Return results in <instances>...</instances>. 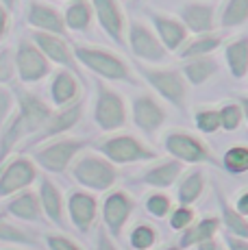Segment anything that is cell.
<instances>
[{
	"label": "cell",
	"instance_id": "49",
	"mask_svg": "<svg viewBox=\"0 0 248 250\" xmlns=\"http://www.w3.org/2000/svg\"><path fill=\"white\" fill-rule=\"evenodd\" d=\"M0 4H2L7 11H13V9L18 7V0H0Z\"/></svg>",
	"mask_w": 248,
	"mask_h": 250
},
{
	"label": "cell",
	"instance_id": "35",
	"mask_svg": "<svg viewBox=\"0 0 248 250\" xmlns=\"http://www.w3.org/2000/svg\"><path fill=\"white\" fill-rule=\"evenodd\" d=\"M194 124L200 133L205 135H211V133L220 131V113L213 107H200L194 113Z\"/></svg>",
	"mask_w": 248,
	"mask_h": 250
},
{
	"label": "cell",
	"instance_id": "18",
	"mask_svg": "<svg viewBox=\"0 0 248 250\" xmlns=\"http://www.w3.org/2000/svg\"><path fill=\"white\" fill-rule=\"evenodd\" d=\"M81 115H83V100L65 104V107H61V111L50 113L48 122L41 126L37 139L41 142V139H48V137H55V135H61V133L70 131V128H74L76 124L81 122Z\"/></svg>",
	"mask_w": 248,
	"mask_h": 250
},
{
	"label": "cell",
	"instance_id": "11",
	"mask_svg": "<svg viewBox=\"0 0 248 250\" xmlns=\"http://www.w3.org/2000/svg\"><path fill=\"white\" fill-rule=\"evenodd\" d=\"M16 68L20 72V79L24 83H37L44 76L50 74V63L46 55L37 48V44L22 40L16 50Z\"/></svg>",
	"mask_w": 248,
	"mask_h": 250
},
{
	"label": "cell",
	"instance_id": "47",
	"mask_svg": "<svg viewBox=\"0 0 248 250\" xmlns=\"http://www.w3.org/2000/svg\"><path fill=\"white\" fill-rule=\"evenodd\" d=\"M7 26H9V16H7V9L0 4V40L4 37V33H7Z\"/></svg>",
	"mask_w": 248,
	"mask_h": 250
},
{
	"label": "cell",
	"instance_id": "42",
	"mask_svg": "<svg viewBox=\"0 0 248 250\" xmlns=\"http://www.w3.org/2000/svg\"><path fill=\"white\" fill-rule=\"evenodd\" d=\"M9 111H11V94L0 85V124L7 120Z\"/></svg>",
	"mask_w": 248,
	"mask_h": 250
},
{
	"label": "cell",
	"instance_id": "40",
	"mask_svg": "<svg viewBox=\"0 0 248 250\" xmlns=\"http://www.w3.org/2000/svg\"><path fill=\"white\" fill-rule=\"evenodd\" d=\"M0 239L2 242H18V244H28L26 235L22 233V230L9 227L7 222H0Z\"/></svg>",
	"mask_w": 248,
	"mask_h": 250
},
{
	"label": "cell",
	"instance_id": "20",
	"mask_svg": "<svg viewBox=\"0 0 248 250\" xmlns=\"http://www.w3.org/2000/svg\"><path fill=\"white\" fill-rule=\"evenodd\" d=\"M218 70H220V65H218V59L213 55L183 59V65H181V72H183L187 85H194V87H200L209 79H213L218 74Z\"/></svg>",
	"mask_w": 248,
	"mask_h": 250
},
{
	"label": "cell",
	"instance_id": "44",
	"mask_svg": "<svg viewBox=\"0 0 248 250\" xmlns=\"http://www.w3.org/2000/svg\"><path fill=\"white\" fill-rule=\"evenodd\" d=\"M96 250H118L116 244L109 239V235L104 233V230H100L98 233V242H96Z\"/></svg>",
	"mask_w": 248,
	"mask_h": 250
},
{
	"label": "cell",
	"instance_id": "51",
	"mask_svg": "<svg viewBox=\"0 0 248 250\" xmlns=\"http://www.w3.org/2000/svg\"><path fill=\"white\" fill-rule=\"evenodd\" d=\"M135 2H142V0H135Z\"/></svg>",
	"mask_w": 248,
	"mask_h": 250
},
{
	"label": "cell",
	"instance_id": "50",
	"mask_svg": "<svg viewBox=\"0 0 248 250\" xmlns=\"http://www.w3.org/2000/svg\"><path fill=\"white\" fill-rule=\"evenodd\" d=\"M164 250H183L181 246H168V248H164Z\"/></svg>",
	"mask_w": 248,
	"mask_h": 250
},
{
	"label": "cell",
	"instance_id": "1",
	"mask_svg": "<svg viewBox=\"0 0 248 250\" xmlns=\"http://www.w3.org/2000/svg\"><path fill=\"white\" fill-rule=\"evenodd\" d=\"M74 57L81 65H85L89 72L98 74L100 79L107 81H122V83H133L137 85V79L133 76V70L120 55L107 50L100 46H85L79 44L72 48Z\"/></svg>",
	"mask_w": 248,
	"mask_h": 250
},
{
	"label": "cell",
	"instance_id": "6",
	"mask_svg": "<svg viewBox=\"0 0 248 250\" xmlns=\"http://www.w3.org/2000/svg\"><path fill=\"white\" fill-rule=\"evenodd\" d=\"M164 148L170 157L179 159L181 163H216V157L211 155L209 146L200 137H196L189 131H168L164 135Z\"/></svg>",
	"mask_w": 248,
	"mask_h": 250
},
{
	"label": "cell",
	"instance_id": "29",
	"mask_svg": "<svg viewBox=\"0 0 248 250\" xmlns=\"http://www.w3.org/2000/svg\"><path fill=\"white\" fill-rule=\"evenodd\" d=\"M205 174L203 170H192L187 174H181V181L176 185V200L179 205H194L205 191Z\"/></svg>",
	"mask_w": 248,
	"mask_h": 250
},
{
	"label": "cell",
	"instance_id": "19",
	"mask_svg": "<svg viewBox=\"0 0 248 250\" xmlns=\"http://www.w3.org/2000/svg\"><path fill=\"white\" fill-rule=\"evenodd\" d=\"M50 107L33 94H20V118L26 126V133H40L41 126L48 122Z\"/></svg>",
	"mask_w": 248,
	"mask_h": 250
},
{
	"label": "cell",
	"instance_id": "23",
	"mask_svg": "<svg viewBox=\"0 0 248 250\" xmlns=\"http://www.w3.org/2000/svg\"><path fill=\"white\" fill-rule=\"evenodd\" d=\"M224 44V35L216 31H209V33H200V35L187 37L185 44L176 50V55L181 59H192V57H203V55H213Z\"/></svg>",
	"mask_w": 248,
	"mask_h": 250
},
{
	"label": "cell",
	"instance_id": "14",
	"mask_svg": "<svg viewBox=\"0 0 248 250\" xmlns=\"http://www.w3.org/2000/svg\"><path fill=\"white\" fill-rule=\"evenodd\" d=\"M179 20L183 22L185 28H187L189 33H194V35L216 31V26H218L216 7H213V4H209V2H200V0L181 4Z\"/></svg>",
	"mask_w": 248,
	"mask_h": 250
},
{
	"label": "cell",
	"instance_id": "48",
	"mask_svg": "<svg viewBox=\"0 0 248 250\" xmlns=\"http://www.w3.org/2000/svg\"><path fill=\"white\" fill-rule=\"evenodd\" d=\"M240 107H242V113H244V120L248 124V94L246 96H240Z\"/></svg>",
	"mask_w": 248,
	"mask_h": 250
},
{
	"label": "cell",
	"instance_id": "12",
	"mask_svg": "<svg viewBox=\"0 0 248 250\" xmlns=\"http://www.w3.org/2000/svg\"><path fill=\"white\" fill-rule=\"evenodd\" d=\"M148 18H150V24H152V31L157 33L161 44L168 48V52H176L185 44V40L189 37V31L185 28V24L181 22L179 18L155 11V9L148 11Z\"/></svg>",
	"mask_w": 248,
	"mask_h": 250
},
{
	"label": "cell",
	"instance_id": "13",
	"mask_svg": "<svg viewBox=\"0 0 248 250\" xmlns=\"http://www.w3.org/2000/svg\"><path fill=\"white\" fill-rule=\"evenodd\" d=\"M133 198L126 191H111L103 203V218H104V227L109 229V233L113 237H120L124 224L128 222L133 213Z\"/></svg>",
	"mask_w": 248,
	"mask_h": 250
},
{
	"label": "cell",
	"instance_id": "17",
	"mask_svg": "<svg viewBox=\"0 0 248 250\" xmlns=\"http://www.w3.org/2000/svg\"><path fill=\"white\" fill-rule=\"evenodd\" d=\"M26 18L28 24L44 33H55V35H65V22L63 16L57 11L55 7L44 2H37V0H31L26 9Z\"/></svg>",
	"mask_w": 248,
	"mask_h": 250
},
{
	"label": "cell",
	"instance_id": "33",
	"mask_svg": "<svg viewBox=\"0 0 248 250\" xmlns=\"http://www.w3.org/2000/svg\"><path fill=\"white\" fill-rule=\"evenodd\" d=\"M218 113H220V128L227 133L237 131L242 126V122H244V113H242L240 103H222Z\"/></svg>",
	"mask_w": 248,
	"mask_h": 250
},
{
	"label": "cell",
	"instance_id": "37",
	"mask_svg": "<svg viewBox=\"0 0 248 250\" xmlns=\"http://www.w3.org/2000/svg\"><path fill=\"white\" fill-rule=\"evenodd\" d=\"M146 211H148L152 218H165L172 211V200L164 191H155V194H150L146 198Z\"/></svg>",
	"mask_w": 248,
	"mask_h": 250
},
{
	"label": "cell",
	"instance_id": "43",
	"mask_svg": "<svg viewBox=\"0 0 248 250\" xmlns=\"http://www.w3.org/2000/svg\"><path fill=\"white\" fill-rule=\"evenodd\" d=\"M224 244H227V250H248V239L237 237V235H231V233H227Z\"/></svg>",
	"mask_w": 248,
	"mask_h": 250
},
{
	"label": "cell",
	"instance_id": "7",
	"mask_svg": "<svg viewBox=\"0 0 248 250\" xmlns=\"http://www.w3.org/2000/svg\"><path fill=\"white\" fill-rule=\"evenodd\" d=\"M72 176L83 187H89L94 191H107L113 187L118 179V172L113 163L107 157L98 155H83L79 157L72 167Z\"/></svg>",
	"mask_w": 248,
	"mask_h": 250
},
{
	"label": "cell",
	"instance_id": "38",
	"mask_svg": "<svg viewBox=\"0 0 248 250\" xmlns=\"http://www.w3.org/2000/svg\"><path fill=\"white\" fill-rule=\"evenodd\" d=\"M196 220V213L189 205H179L174 211H170V229L172 230H183Z\"/></svg>",
	"mask_w": 248,
	"mask_h": 250
},
{
	"label": "cell",
	"instance_id": "10",
	"mask_svg": "<svg viewBox=\"0 0 248 250\" xmlns=\"http://www.w3.org/2000/svg\"><path fill=\"white\" fill-rule=\"evenodd\" d=\"M94 16L107 37L118 46H126V18L118 0H89Z\"/></svg>",
	"mask_w": 248,
	"mask_h": 250
},
{
	"label": "cell",
	"instance_id": "26",
	"mask_svg": "<svg viewBox=\"0 0 248 250\" xmlns=\"http://www.w3.org/2000/svg\"><path fill=\"white\" fill-rule=\"evenodd\" d=\"M70 218H72L74 227L79 230H89L96 220V200L94 196L85 194V191H76V194L70 196Z\"/></svg>",
	"mask_w": 248,
	"mask_h": 250
},
{
	"label": "cell",
	"instance_id": "45",
	"mask_svg": "<svg viewBox=\"0 0 248 250\" xmlns=\"http://www.w3.org/2000/svg\"><path fill=\"white\" fill-rule=\"evenodd\" d=\"M233 207H235L242 215H248V189L242 191V194L237 196V200H235V205H233Z\"/></svg>",
	"mask_w": 248,
	"mask_h": 250
},
{
	"label": "cell",
	"instance_id": "27",
	"mask_svg": "<svg viewBox=\"0 0 248 250\" xmlns=\"http://www.w3.org/2000/svg\"><path fill=\"white\" fill-rule=\"evenodd\" d=\"M216 18L222 31L244 26L248 24V0H224Z\"/></svg>",
	"mask_w": 248,
	"mask_h": 250
},
{
	"label": "cell",
	"instance_id": "31",
	"mask_svg": "<svg viewBox=\"0 0 248 250\" xmlns=\"http://www.w3.org/2000/svg\"><path fill=\"white\" fill-rule=\"evenodd\" d=\"M41 205H44L46 213H48V218L52 222L61 227V224H63L61 222V220H63V203H61L59 189H57L48 179L41 181Z\"/></svg>",
	"mask_w": 248,
	"mask_h": 250
},
{
	"label": "cell",
	"instance_id": "28",
	"mask_svg": "<svg viewBox=\"0 0 248 250\" xmlns=\"http://www.w3.org/2000/svg\"><path fill=\"white\" fill-rule=\"evenodd\" d=\"M216 198H218V207H220L222 227H227V230L231 235H237V237H246L248 239V220H246V215H242L235 207L228 203L227 196H224L222 191H216Z\"/></svg>",
	"mask_w": 248,
	"mask_h": 250
},
{
	"label": "cell",
	"instance_id": "46",
	"mask_svg": "<svg viewBox=\"0 0 248 250\" xmlns=\"http://www.w3.org/2000/svg\"><path fill=\"white\" fill-rule=\"evenodd\" d=\"M196 250H222V248H220V244L216 242V237H211V239H205V242L196 244Z\"/></svg>",
	"mask_w": 248,
	"mask_h": 250
},
{
	"label": "cell",
	"instance_id": "24",
	"mask_svg": "<svg viewBox=\"0 0 248 250\" xmlns=\"http://www.w3.org/2000/svg\"><path fill=\"white\" fill-rule=\"evenodd\" d=\"M220 227H222V222H220V218H216V215H205V218H200L198 222L194 220L187 229H183V235H181V239H179V246L183 250L194 248L196 244L205 242V239L216 237Z\"/></svg>",
	"mask_w": 248,
	"mask_h": 250
},
{
	"label": "cell",
	"instance_id": "21",
	"mask_svg": "<svg viewBox=\"0 0 248 250\" xmlns=\"http://www.w3.org/2000/svg\"><path fill=\"white\" fill-rule=\"evenodd\" d=\"M33 179H35V167H33L31 161L18 159V161L9 163L7 170L0 176V196H7V194L22 189L28 183H33Z\"/></svg>",
	"mask_w": 248,
	"mask_h": 250
},
{
	"label": "cell",
	"instance_id": "22",
	"mask_svg": "<svg viewBox=\"0 0 248 250\" xmlns=\"http://www.w3.org/2000/svg\"><path fill=\"white\" fill-rule=\"evenodd\" d=\"M224 61L228 74L235 81H244L248 76V35H240L224 44Z\"/></svg>",
	"mask_w": 248,
	"mask_h": 250
},
{
	"label": "cell",
	"instance_id": "15",
	"mask_svg": "<svg viewBox=\"0 0 248 250\" xmlns=\"http://www.w3.org/2000/svg\"><path fill=\"white\" fill-rule=\"evenodd\" d=\"M33 42H35L37 48H40V50L46 55V59H50V61H55V63L63 65V68L76 72L74 50L68 44H65V40L61 35L37 31V33H33Z\"/></svg>",
	"mask_w": 248,
	"mask_h": 250
},
{
	"label": "cell",
	"instance_id": "5",
	"mask_svg": "<svg viewBox=\"0 0 248 250\" xmlns=\"http://www.w3.org/2000/svg\"><path fill=\"white\" fill-rule=\"evenodd\" d=\"M126 104L116 89L104 83H96V103H94V122L100 131L113 133L126 126Z\"/></svg>",
	"mask_w": 248,
	"mask_h": 250
},
{
	"label": "cell",
	"instance_id": "39",
	"mask_svg": "<svg viewBox=\"0 0 248 250\" xmlns=\"http://www.w3.org/2000/svg\"><path fill=\"white\" fill-rule=\"evenodd\" d=\"M13 72H16V55L11 52V48H2L0 50V83L11 81Z\"/></svg>",
	"mask_w": 248,
	"mask_h": 250
},
{
	"label": "cell",
	"instance_id": "34",
	"mask_svg": "<svg viewBox=\"0 0 248 250\" xmlns=\"http://www.w3.org/2000/svg\"><path fill=\"white\" fill-rule=\"evenodd\" d=\"M9 211L24 220H40V205L33 194H22L9 205Z\"/></svg>",
	"mask_w": 248,
	"mask_h": 250
},
{
	"label": "cell",
	"instance_id": "25",
	"mask_svg": "<svg viewBox=\"0 0 248 250\" xmlns=\"http://www.w3.org/2000/svg\"><path fill=\"white\" fill-rule=\"evenodd\" d=\"M50 98L57 107H65V104H72L79 100V81L72 70H59L52 76Z\"/></svg>",
	"mask_w": 248,
	"mask_h": 250
},
{
	"label": "cell",
	"instance_id": "4",
	"mask_svg": "<svg viewBox=\"0 0 248 250\" xmlns=\"http://www.w3.org/2000/svg\"><path fill=\"white\" fill-rule=\"evenodd\" d=\"M128 37H126V46L131 48V55L135 57L142 63H150V65H159L165 63L170 57L168 48L161 44V40L157 37V33L152 31L146 22L142 20H131L128 22Z\"/></svg>",
	"mask_w": 248,
	"mask_h": 250
},
{
	"label": "cell",
	"instance_id": "36",
	"mask_svg": "<svg viewBox=\"0 0 248 250\" xmlns=\"http://www.w3.org/2000/svg\"><path fill=\"white\" fill-rule=\"evenodd\" d=\"M128 239H131V246L135 250H148L157 244V230L150 227V224H137V227H133L131 235H128Z\"/></svg>",
	"mask_w": 248,
	"mask_h": 250
},
{
	"label": "cell",
	"instance_id": "2",
	"mask_svg": "<svg viewBox=\"0 0 248 250\" xmlns=\"http://www.w3.org/2000/svg\"><path fill=\"white\" fill-rule=\"evenodd\" d=\"M137 72L142 74V79L152 87L161 100H165L168 104L185 111L187 109V81H185L181 68H157V65H146L140 63Z\"/></svg>",
	"mask_w": 248,
	"mask_h": 250
},
{
	"label": "cell",
	"instance_id": "3",
	"mask_svg": "<svg viewBox=\"0 0 248 250\" xmlns=\"http://www.w3.org/2000/svg\"><path fill=\"white\" fill-rule=\"evenodd\" d=\"M98 150L103 157H107L111 163H144V161H157L159 152L150 148L140 137L131 133H120V135H109L103 142H98Z\"/></svg>",
	"mask_w": 248,
	"mask_h": 250
},
{
	"label": "cell",
	"instance_id": "41",
	"mask_svg": "<svg viewBox=\"0 0 248 250\" xmlns=\"http://www.w3.org/2000/svg\"><path fill=\"white\" fill-rule=\"evenodd\" d=\"M48 246L50 250H81L72 239L61 237V235H48Z\"/></svg>",
	"mask_w": 248,
	"mask_h": 250
},
{
	"label": "cell",
	"instance_id": "32",
	"mask_svg": "<svg viewBox=\"0 0 248 250\" xmlns=\"http://www.w3.org/2000/svg\"><path fill=\"white\" fill-rule=\"evenodd\" d=\"M222 166L228 174H246L248 172V146L246 144H235L222 155Z\"/></svg>",
	"mask_w": 248,
	"mask_h": 250
},
{
	"label": "cell",
	"instance_id": "9",
	"mask_svg": "<svg viewBox=\"0 0 248 250\" xmlns=\"http://www.w3.org/2000/svg\"><path fill=\"white\" fill-rule=\"evenodd\" d=\"M85 146H87L85 139L63 137V139L46 144L44 148H40V150L35 152V159L48 172H63L65 167H68V163L72 161Z\"/></svg>",
	"mask_w": 248,
	"mask_h": 250
},
{
	"label": "cell",
	"instance_id": "16",
	"mask_svg": "<svg viewBox=\"0 0 248 250\" xmlns=\"http://www.w3.org/2000/svg\"><path fill=\"white\" fill-rule=\"evenodd\" d=\"M183 170H185L183 163L179 159H174V157H170V159H159L155 166L146 167L137 181L144 183V185L155 187V189H168V187H172L174 183L181 179Z\"/></svg>",
	"mask_w": 248,
	"mask_h": 250
},
{
	"label": "cell",
	"instance_id": "30",
	"mask_svg": "<svg viewBox=\"0 0 248 250\" xmlns=\"http://www.w3.org/2000/svg\"><path fill=\"white\" fill-rule=\"evenodd\" d=\"M94 18V9L89 0H72L63 13L65 28L70 31H87Z\"/></svg>",
	"mask_w": 248,
	"mask_h": 250
},
{
	"label": "cell",
	"instance_id": "8",
	"mask_svg": "<svg viewBox=\"0 0 248 250\" xmlns=\"http://www.w3.org/2000/svg\"><path fill=\"white\" fill-rule=\"evenodd\" d=\"M131 120L146 137H157V133L164 128L165 120H168V111L157 94L142 91V94L133 96L131 100Z\"/></svg>",
	"mask_w": 248,
	"mask_h": 250
}]
</instances>
